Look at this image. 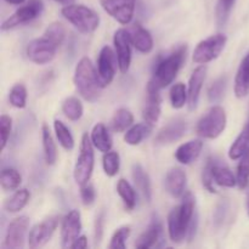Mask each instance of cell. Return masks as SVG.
<instances>
[{"label": "cell", "instance_id": "1", "mask_svg": "<svg viewBox=\"0 0 249 249\" xmlns=\"http://www.w3.org/2000/svg\"><path fill=\"white\" fill-rule=\"evenodd\" d=\"M186 45H181L168 56L158 58L147 87L162 90L172 84L186 58Z\"/></svg>", "mask_w": 249, "mask_h": 249}, {"label": "cell", "instance_id": "2", "mask_svg": "<svg viewBox=\"0 0 249 249\" xmlns=\"http://www.w3.org/2000/svg\"><path fill=\"white\" fill-rule=\"evenodd\" d=\"M195 197L191 192H185L182 195L181 203L175 207L168 215V233L172 242L179 243L184 242L187 238L189 226L194 219L195 214Z\"/></svg>", "mask_w": 249, "mask_h": 249}, {"label": "cell", "instance_id": "3", "mask_svg": "<svg viewBox=\"0 0 249 249\" xmlns=\"http://www.w3.org/2000/svg\"><path fill=\"white\" fill-rule=\"evenodd\" d=\"M75 89L80 96L87 101H96L100 96L102 87L100 84L97 70L89 57H82L77 63L73 77Z\"/></svg>", "mask_w": 249, "mask_h": 249}, {"label": "cell", "instance_id": "4", "mask_svg": "<svg viewBox=\"0 0 249 249\" xmlns=\"http://www.w3.org/2000/svg\"><path fill=\"white\" fill-rule=\"evenodd\" d=\"M61 14L83 34L94 33L100 26L99 14L83 4L65 5L61 10Z\"/></svg>", "mask_w": 249, "mask_h": 249}, {"label": "cell", "instance_id": "5", "mask_svg": "<svg viewBox=\"0 0 249 249\" xmlns=\"http://www.w3.org/2000/svg\"><path fill=\"white\" fill-rule=\"evenodd\" d=\"M94 145H92L91 139L88 135V133H85L82 136L79 156L77 158V162H75L74 165V172H73V177H74L75 182L79 186L89 182L92 172H94Z\"/></svg>", "mask_w": 249, "mask_h": 249}, {"label": "cell", "instance_id": "6", "mask_svg": "<svg viewBox=\"0 0 249 249\" xmlns=\"http://www.w3.org/2000/svg\"><path fill=\"white\" fill-rule=\"evenodd\" d=\"M228 118H226L225 109L221 106L211 107L209 111L198 121L196 126V131L201 138L213 139L219 138L226 128Z\"/></svg>", "mask_w": 249, "mask_h": 249}, {"label": "cell", "instance_id": "7", "mask_svg": "<svg viewBox=\"0 0 249 249\" xmlns=\"http://www.w3.org/2000/svg\"><path fill=\"white\" fill-rule=\"evenodd\" d=\"M226 41H228V38L221 33L214 34V36L199 41L194 51V57H192L194 62L198 63V65H206V63L218 58L225 48Z\"/></svg>", "mask_w": 249, "mask_h": 249}, {"label": "cell", "instance_id": "8", "mask_svg": "<svg viewBox=\"0 0 249 249\" xmlns=\"http://www.w3.org/2000/svg\"><path fill=\"white\" fill-rule=\"evenodd\" d=\"M60 46L53 43L48 36H43L41 38L33 39L29 41L26 49V55L36 65H46L55 58L57 49Z\"/></svg>", "mask_w": 249, "mask_h": 249}, {"label": "cell", "instance_id": "9", "mask_svg": "<svg viewBox=\"0 0 249 249\" xmlns=\"http://www.w3.org/2000/svg\"><path fill=\"white\" fill-rule=\"evenodd\" d=\"M43 10V0H28L23 6L17 9L9 18L2 22L1 31H9V29L16 28L22 24L29 23L33 19L38 18Z\"/></svg>", "mask_w": 249, "mask_h": 249}, {"label": "cell", "instance_id": "10", "mask_svg": "<svg viewBox=\"0 0 249 249\" xmlns=\"http://www.w3.org/2000/svg\"><path fill=\"white\" fill-rule=\"evenodd\" d=\"M102 9L121 24H129L134 18L136 0H100Z\"/></svg>", "mask_w": 249, "mask_h": 249}, {"label": "cell", "instance_id": "11", "mask_svg": "<svg viewBox=\"0 0 249 249\" xmlns=\"http://www.w3.org/2000/svg\"><path fill=\"white\" fill-rule=\"evenodd\" d=\"M117 65H118V58L116 51L112 50L111 46L108 45L104 46L97 58V74L102 88H106L113 82L117 72Z\"/></svg>", "mask_w": 249, "mask_h": 249}, {"label": "cell", "instance_id": "12", "mask_svg": "<svg viewBox=\"0 0 249 249\" xmlns=\"http://www.w3.org/2000/svg\"><path fill=\"white\" fill-rule=\"evenodd\" d=\"M29 228V218L26 215L15 218L9 224L5 235L2 248L6 249H21L24 247L26 236Z\"/></svg>", "mask_w": 249, "mask_h": 249}, {"label": "cell", "instance_id": "13", "mask_svg": "<svg viewBox=\"0 0 249 249\" xmlns=\"http://www.w3.org/2000/svg\"><path fill=\"white\" fill-rule=\"evenodd\" d=\"M57 225L58 216H50L41 223L34 225L32 230L29 231L28 237H27L29 248L36 249L44 247L51 240L53 232L57 229Z\"/></svg>", "mask_w": 249, "mask_h": 249}, {"label": "cell", "instance_id": "14", "mask_svg": "<svg viewBox=\"0 0 249 249\" xmlns=\"http://www.w3.org/2000/svg\"><path fill=\"white\" fill-rule=\"evenodd\" d=\"M113 45L118 58V67L122 73L128 72L131 63V39L130 32L124 28L117 29L113 36Z\"/></svg>", "mask_w": 249, "mask_h": 249}, {"label": "cell", "instance_id": "15", "mask_svg": "<svg viewBox=\"0 0 249 249\" xmlns=\"http://www.w3.org/2000/svg\"><path fill=\"white\" fill-rule=\"evenodd\" d=\"M82 231V216L79 211L68 212L61 225V245L63 248H70L71 245L80 236Z\"/></svg>", "mask_w": 249, "mask_h": 249}, {"label": "cell", "instance_id": "16", "mask_svg": "<svg viewBox=\"0 0 249 249\" xmlns=\"http://www.w3.org/2000/svg\"><path fill=\"white\" fill-rule=\"evenodd\" d=\"M186 130L187 123L184 119H174V121L169 122L167 125H164L158 131V134L155 138V143L160 146L170 145V143L180 140L186 134Z\"/></svg>", "mask_w": 249, "mask_h": 249}, {"label": "cell", "instance_id": "17", "mask_svg": "<svg viewBox=\"0 0 249 249\" xmlns=\"http://www.w3.org/2000/svg\"><path fill=\"white\" fill-rule=\"evenodd\" d=\"M207 74V67L206 66H199L196 70L192 72L191 77H190L189 82V109L194 111L197 108V105L199 101V95H201V90L203 88L204 80H206Z\"/></svg>", "mask_w": 249, "mask_h": 249}, {"label": "cell", "instance_id": "18", "mask_svg": "<svg viewBox=\"0 0 249 249\" xmlns=\"http://www.w3.org/2000/svg\"><path fill=\"white\" fill-rule=\"evenodd\" d=\"M186 173L181 168H172L167 173L164 179V186L168 194L170 196L181 197L185 194V187H186Z\"/></svg>", "mask_w": 249, "mask_h": 249}, {"label": "cell", "instance_id": "19", "mask_svg": "<svg viewBox=\"0 0 249 249\" xmlns=\"http://www.w3.org/2000/svg\"><path fill=\"white\" fill-rule=\"evenodd\" d=\"M160 117V90L147 87V101L142 109V118L145 123L153 126Z\"/></svg>", "mask_w": 249, "mask_h": 249}, {"label": "cell", "instance_id": "20", "mask_svg": "<svg viewBox=\"0 0 249 249\" xmlns=\"http://www.w3.org/2000/svg\"><path fill=\"white\" fill-rule=\"evenodd\" d=\"M162 232V223H160L158 218H153L150 225L147 226V229L138 238V241L135 243V247L139 249H148L155 247V246H157V242L160 241Z\"/></svg>", "mask_w": 249, "mask_h": 249}, {"label": "cell", "instance_id": "21", "mask_svg": "<svg viewBox=\"0 0 249 249\" xmlns=\"http://www.w3.org/2000/svg\"><path fill=\"white\" fill-rule=\"evenodd\" d=\"M131 175H133L134 184H135L138 191L145 198V201L150 203L151 199H152V186H151L150 177L146 173V170L143 169L142 165L135 163L131 167Z\"/></svg>", "mask_w": 249, "mask_h": 249}, {"label": "cell", "instance_id": "22", "mask_svg": "<svg viewBox=\"0 0 249 249\" xmlns=\"http://www.w3.org/2000/svg\"><path fill=\"white\" fill-rule=\"evenodd\" d=\"M202 148H203V142L201 140H191L189 142L182 143L175 151V160L181 164H190L198 158Z\"/></svg>", "mask_w": 249, "mask_h": 249}, {"label": "cell", "instance_id": "23", "mask_svg": "<svg viewBox=\"0 0 249 249\" xmlns=\"http://www.w3.org/2000/svg\"><path fill=\"white\" fill-rule=\"evenodd\" d=\"M131 44L134 48L142 53H150L153 49V38L150 32L140 24H135L133 31L130 32Z\"/></svg>", "mask_w": 249, "mask_h": 249}, {"label": "cell", "instance_id": "24", "mask_svg": "<svg viewBox=\"0 0 249 249\" xmlns=\"http://www.w3.org/2000/svg\"><path fill=\"white\" fill-rule=\"evenodd\" d=\"M90 139H91L94 147L101 152L106 153L112 150V146H113L112 138L109 135L108 129L104 123H97L96 125H94L91 134H90Z\"/></svg>", "mask_w": 249, "mask_h": 249}, {"label": "cell", "instance_id": "25", "mask_svg": "<svg viewBox=\"0 0 249 249\" xmlns=\"http://www.w3.org/2000/svg\"><path fill=\"white\" fill-rule=\"evenodd\" d=\"M235 94L238 99H242L249 94V53L242 60L236 73Z\"/></svg>", "mask_w": 249, "mask_h": 249}, {"label": "cell", "instance_id": "26", "mask_svg": "<svg viewBox=\"0 0 249 249\" xmlns=\"http://www.w3.org/2000/svg\"><path fill=\"white\" fill-rule=\"evenodd\" d=\"M41 139H43L44 160L48 165H53L57 160V148H56V143L51 135L50 129L46 124H43L41 126Z\"/></svg>", "mask_w": 249, "mask_h": 249}, {"label": "cell", "instance_id": "27", "mask_svg": "<svg viewBox=\"0 0 249 249\" xmlns=\"http://www.w3.org/2000/svg\"><path fill=\"white\" fill-rule=\"evenodd\" d=\"M31 198V192L27 189H17L10 198L4 203V209L7 213H18L28 204Z\"/></svg>", "mask_w": 249, "mask_h": 249}, {"label": "cell", "instance_id": "28", "mask_svg": "<svg viewBox=\"0 0 249 249\" xmlns=\"http://www.w3.org/2000/svg\"><path fill=\"white\" fill-rule=\"evenodd\" d=\"M152 126L148 125L147 123H139L135 125L130 126L124 135V141L130 146H136L142 142L148 135H150Z\"/></svg>", "mask_w": 249, "mask_h": 249}, {"label": "cell", "instance_id": "29", "mask_svg": "<svg viewBox=\"0 0 249 249\" xmlns=\"http://www.w3.org/2000/svg\"><path fill=\"white\" fill-rule=\"evenodd\" d=\"M213 177L214 182L219 186L224 187H235L237 185V178L233 173L225 165H220L218 162L213 165Z\"/></svg>", "mask_w": 249, "mask_h": 249}, {"label": "cell", "instance_id": "30", "mask_svg": "<svg viewBox=\"0 0 249 249\" xmlns=\"http://www.w3.org/2000/svg\"><path fill=\"white\" fill-rule=\"evenodd\" d=\"M134 123V116L129 109L119 108L111 119V129L114 133H123Z\"/></svg>", "mask_w": 249, "mask_h": 249}, {"label": "cell", "instance_id": "31", "mask_svg": "<svg viewBox=\"0 0 249 249\" xmlns=\"http://www.w3.org/2000/svg\"><path fill=\"white\" fill-rule=\"evenodd\" d=\"M117 192L128 211H133L136 206V194L134 187L125 179H119L117 184Z\"/></svg>", "mask_w": 249, "mask_h": 249}, {"label": "cell", "instance_id": "32", "mask_svg": "<svg viewBox=\"0 0 249 249\" xmlns=\"http://www.w3.org/2000/svg\"><path fill=\"white\" fill-rule=\"evenodd\" d=\"M53 130H55L57 141L66 151H72L74 148V138L63 122L56 119L53 122Z\"/></svg>", "mask_w": 249, "mask_h": 249}, {"label": "cell", "instance_id": "33", "mask_svg": "<svg viewBox=\"0 0 249 249\" xmlns=\"http://www.w3.org/2000/svg\"><path fill=\"white\" fill-rule=\"evenodd\" d=\"M62 112L70 121L75 122L82 118L83 113H84V108H83V104L80 102L79 99L74 96H70L62 102Z\"/></svg>", "mask_w": 249, "mask_h": 249}, {"label": "cell", "instance_id": "34", "mask_svg": "<svg viewBox=\"0 0 249 249\" xmlns=\"http://www.w3.org/2000/svg\"><path fill=\"white\" fill-rule=\"evenodd\" d=\"M22 182V177L14 168H4L1 172V187L4 191H16Z\"/></svg>", "mask_w": 249, "mask_h": 249}, {"label": "cell", "instance_id": "35", "mask_svg": "<svg viewBox=\"0 0 249 249\" xmlns=\"http://www.w3.org/2000/svg\"><path fill=\"white\" fill-rule=\"evenodd\" d=\"M170 104L175 109H180L189 102V91L182 83H177L172 87L169 92Z\"/></svg>", "mask_w": 249, "mask_h": 249}, {"label": "cell", "instance_id": "36", "mask_svg": "<svg viewBox=\"0 0 249 249\" xmlns=\"http://www.w3.org/2000/svg\"><path fill=\"white\" fill-rule=\"evenodd\" d=\"M236 0H218L215 6V21L218 27H225L230 18Z\"/></svg>", "mask_w": 249, "mask_h": 249}, {"label": "cell", "instance_id": "37", "mask_svg": "<svg viewBox=\"0 0 249 249\" xmlns=\"http://www.w3.org/2000/svg\"><path fill=\"white\" fill-rule=\"evenodd\" d=\"M102 167L107 177H116L121 168V157L117 151H108L102 158Z\"/></svg>", "mask_w": 249, "mask_h": 249}, {"label": "cell", "instance_id": "38", "mask_svg": "<svg viewBox=\"0 0 249 249\" xmlns=\"http://www.w3.org/2000/svg\"><path fill=\"white\" fill-rule=\"evenodd\" d=\"M249 147V136L245 131L242 130V133L237 136L233 143L231 145L230 150H229V157L230 160H240L241 157L243 156V153L247 151V148Z\"/></svg>", "mask_w": 249, "mask_h": 249}, {"label": "cell", "instance_id": "39", "mask_svg": "<svg viewBox=\"0 0 249 249\" xmlns=\"http://www.w3.org/2000/svg\"><path fill=\"white\" fill-rule=\"evenodd\" d=\"M237 185L241 190L246 189L249 182V147L247 148L237 165Z\"/></svg>", "mask_w": 249, "mask_h": 249}, {"label": "cell", "instance_id": "40", "mask_svg": "<svg viewBox=\"0 0 249 249\" xmlns=\"http://www.w3.org/2000/svg\"><path fill=\"white\" fill-rule=\"evenodd\" d=\"M9 102L16 108H24L27 105V89L23 84H16L11 88Z\"/></svg>", "mask_w": 249, "mask_h": 249}, {"label": "cell", "instance_id": "41", "mask_svg": "<svg viewBox=\"0 0 249 249\" xmlns=\"http://www.w3.org/2000/svg\"><path fill=\"white\" fill-rule=\"evenodd\" d=\"M226 83H228V78L220 77L212 83V85L208 89V100L212 104H218L221 101L224 94H225Z\"/></svg>", "mask_w": 249, "mask_h": 249}, {"label": "cell", "instance_id": "42", "mask_svg": "<svg viewBox=\"0 0 249 249\" xmlns=\"http://www.w3.org/2000/svg\"><path fill=\"white\" fill-rule=\"evenodd\" d=\"M44 36H48L49 39H51L53 43H56L60 46L63 43V40H65L66 29L63 24L60 23V22H53V23H50L46 27Z\"/></svg>", "mask_w": 249, "mask_h": 249}, {"label": "cell", "instance_id": "43", "mask_svg": "<svg viewBox=\"0 0 249 249\" xmlns=\"http://www.w3.org/2000/svg\"><path fill=\"white\" fill-rule=\"evenodd\" d=\"M131 232L130 226H122L114 231L113 236L111 238L108 247L111 249H124L125 248L126 240L129 238Z\"/></svg>", "mask_w": 249, "mask_h": 249}, {"label": "cell", "instance_id": "44", "mask_svg": "<svg viewBox=\"0 0 249 249\" xmlns=\"http://www.w3.org/2000/svg\"><path fill=\"white\" fill-rule=\"evenodd\" d=\"M216 160L213 157H209L207 160L206 165L203 168V174H202V181L203 186L208 190L211 194H215L216 190L214 187V177H213V165Z\"/></svg>", "mask_w": 249, "mask_h": 249}, {"label": "cell", "instance_id": "45", "mask_svg": "<svg viewBox=\"0 0 249 249\" xmlns=\"http://www.w3.org/2000/svg\"><path fill=\"white\" fill-rule=\"evenodd\" d=\"M12 129V119L11 117L7 114H2L0 117V135H1V147L0 151H4L9 141L10 134H11Z\"/></svg>", "mask_w": 249, "mask_h": 249}, {"label": "cell", "instance_id": "46", "mask_svg": "<svg viewBox=\"0 0 249 249\" xmlns=\"http://www.w3.org/2000/svg\"><path fill=\"white\" fill-rule=\"evenodd\" d=\"M80 198L84 206H91L96 199V191L91 184H85L80 186Z\"/></svg>", "mask_w": 249, "mask_h": 249}, {"label": "cell", "instance_id": "47", "mask_svg": "<svg viewBox=\"0 0 249 249\" xmlns=\"http://www.w3.org/2000/svg\"><path fill=\"white\" fill-rule=\"evenodd\" d=\"M228 211H229L228 201H221L216 204V208L215 211H214V215H213L214 225H215L216 228H219V226L224 223V220H225L226 218V214H228Z\"/></svg>", "mask_w": 249, "mask_h": 249}, {"label": "cell", "instance_id": "48", "mask_svg": "<svg viewBox=\"0 0 249 249\" xmlns=\"http://www.w3.org/2000/svg\"><path fill=\"white\" fill-rule=\"evenodd\" d=\"M197 228H198V215H197L196 213L195 214L194 219H192L191 224H190L189 226V231H187V240L189 241L194 240V237L196 236V232H197Z\"/></svg>", "mask_w": 249, "mask_h": 249}, {"label": "cell", "instance_id": "49", "mask_svg": "<svg viewBox=\"0 0 249 249\" xmlns=\"http://www.w3.org/2000/svg\"><path fill=\"white\" fill-rule=\"evenodd\" d=\"M88 247V238L87 236H79V237L77 238V240L74 241V242L71 245L70 248H73V249H84Z\"/></svg>", "mask_w": 249, "mask_h": 249}, {"label": "cell", "instance_id": "50", "mask_svg": "<svg viewBox=\"0 0 249 249\" xmlns=\"http://www.w3.org/2000/svg\"><path fill=\"white\" fill-rule=\"evenodd\" d=\"M102 223H104V214H100L96 219V230H95V238H96V242L100 241L102 236Z\"/></svg>", "mask_w": 249, "mask_h": 249}, {"label": "cell", "instance_id": "51", "mask_svg": "<svg viewBox=\"0 0 249 249\" xmlns=\"http://www.w3.org/2000/svg\"><path fill=\"white\" fill-rule=\"evenodd\" d=\"M5 1H6L7 4H11V5H21L23 4L26 0H5Z\"/></svg>", "mask_w": 249, "mask_h": 249}, {"label": "cell", "instance_id": "52", "mask_svg": "<svg viewBox=\"0 0 249 249\" xmlns=\"http://www.w3.org/2000/svg\"><path fill=\"white\" fill-rule=\"evenodd\" d=\"M53 1L58 2V4L70 5V4H73V1H74V0H53Z\"/></svg>", "mask_w": 249, "mask_h": 249}, {"label": "cell", "instance_id": "53", "mask_svg": "<svg viewBox=\"0 0 249 249\" xmlns=\"http://www.w3.org/2000/svg\"><path fill=\"white\" fill-rule=\"evenodd\" d=\"M243 131H245L246 134H247V135L249 136V119H248V122H247V124H246V126H245V129H243Z\"/></svg>", "mask_w": 249, "mask_h": 249}, {"label": "cell", "instance_id": "54", "mask_svg": "<svg viewBox=\"0 0 249 249\" xmlns=\"http://www.w3.org/2000/svg\"><path fill=\"white\" fill-rule=\"evenodd\" d=\"M248 215H249V199H248Z\"/></svg>", "mask_w": 249, "mask_h": 249}]
</instances>
